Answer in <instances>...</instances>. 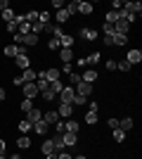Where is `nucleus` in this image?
Here are the masks:
<instances>
[{
    "instance_id": "f03ea898",
    "label": "nucleus",
    "mask_w": 142,
    "mask_h": 159,
    "mask_svg": "<svg viewBox=\"0 0 142 159\" xmlns=\"http://www.w3.org/2000/svg\"><path fill=\"white\" fill-rule=\"evenodd\" d=\"M74 90H76V95H83V98H90V95H93V86H90V83H85V81L76 83Z\"/></svg>"
},
{
    "instance_id": "5701e85b",
    "label": "nucleus",
    "mask_w": 142,
    "mask_h": 159,
    "mask_svg": "<svg viewBox=\"0 0 142 159\" xmlns=\"http://www.w3.org/2000/svg\"><path fill=\"white\" fill-rule=\"evenodd\" d=\"M38 36H36V33H26V36H24V40H21V43H24V45H38Z\"/></svg>"
},
{
    "instance_id": "69168bd1",
    "label": "nucleus",
    "mask_w": 142,
    "mask_h": 159,
    "mask_svg": "<svg viewBox=\"0 0 142 159\" xmlns=\"http://www.w3.org/2000/svg\"><path fill=\"white\" fill-rule=\"evenodd\" d=\"M0 159H5V154H0Z\"/></svg>"
},
{
    "instance_id": "864d4df0",
    "label": "nucleus",
    "mask_w": 142,
    "mask_h": 159,
    "mask_svg": "<svg viewBox=\"0 0 142 159\" xmlns=\"http://www.w3.org/2000/svg\"><path fill=\"white\" fill-rule=\"evenodd\" d=\"M107 69H109V71H116V60H109L107 62Z\"/></svg>"
},
{
    "instance_id": "a18cd8bd",
    "label": "nucleus",
    "mask_w": 142,
    "mask_h": 159,
    "mask_svg": "<svg viewBox=\"0 0 142 159\" xmlns=\"http://www.w3.org/2000/svg\"><path fill=\"white\" fill-rule=\"evenodd\" d=\"M5 29H7V31H10V33H17V29H19V26H17V21H10V24H5Z\"/></svg>"
},
{
    "instance_id": "2eb2a0df",
    "label": "nucleus",
    "mask_w": 142,
    "mask_h": 159,
    "mask_svg": "<svg viewBox=\"0 0 142 159\" xmlns=\"http://www.w3.org/2000/svg\"><path fill=\"white\" fill-rule=\"evenodd\" d=\"M33 131L36 133H38V135H43V138H45V135H47V131H50V126H47V124H45V121H36V124H33Z\"/></svg>"
},
{
    "instance_id": "ea45409f",
    "label": "nucleus",
    "mask_w": 142,
    "mask_h": 159,
    "mask_svg": "<svg viewBox=\"0 0 142 159\" xmlns=\"http://www.w3.org/2000/svg\"><path fill=\"white\" fill-rule=\"evenodd\" d=\"M102 31H104V36H114V24H102Z\"/></svg>"
},
{
    "instance_id": "6ab92c4d",
    "label": "nucleus",
    "mask_w": 142,
    "mask_h": 159,
    "mask_svg": "<svg viewBox=\"0 0 142 159\" xmlns=\"http://www.w3.org/2000/svg\"><path fill=\"white\" fill-rule=\"evenodd\" d=\"M74 36H69V33H64V36H62V38H59V45L62 48H69V50H71V48H74Z\"/></svg>"
},
{
    "instance_id": "c9c22d12",
    "label": "nucleus",
    "mask_w": 142,
    "mask_h": 159,
    "mask_svg": "<svg viewBox=\"0 0 142 159\" xmlns=\"http://www.w3.org/2000/svg\"><path fill=\"white\" fill-rule=\"evenodd\" d=\"M85 124L95 126V124H97V112H88V114H85Z\"/></svg>"
},
{
    "instance_id": "a19ab883",
    "label": "nucleus",
    "mask_w": 142,
    "mask_h": 159,
    "mask_svg": "<svg viewBox=\"0 0 142 159\" xmlns=\"http://www.w3.org/2000/svg\"><path fill=\"white\" fill-rule=\"evenodd\" d=\"M116 69H118V71H130V64L126 60H121V62H116Z\"/></svg>"
},
{
    "instance_id": "2f4dec72",
    "label": "nucleus",
    "mask_w": 142,
    "mask_h": 159,
    "mask_svg": "<svg viewBox=\"0 0 142 159\" xmlns=\"http://www.w3.org/2000/svg\"><path fill=\"white\" fill-rule=\"evenodd\" d=\"M21 112H31V109H33V100H28V98H24L21 100Z\"/></svg>"
},
{
    "instance_id": "6e6552de",
    "label": "nucleus",
    "mask_w": 142,
    "mask_h": 159,
    "mask_svg": "<svg viewBox=\"0 0 142 159\" xmlns=\"http://www.w3.org/2000/svg\"><path fill=\"white\" fill-rule=\"evenodd\" d=\"M14 64L19 66V69H24V71L31 69V60H28V55H17V57H14Z\"/></svg>"
},
{
    "instance_id": "7c9ffc66",
    "label": "nucleus",
    "mask_w": 142,
    "mask_h": 159,
    "mask_svg": "<svg viewBox=\"0 0 142 159\" xmlns=\"http://www.w3.org/2000/svg\"><path fill=\"white\" fill-rule=\"evenodd\" d=\"M104 21H107V24H116V21H118V12L109 10V12H107V17H104Z\"/></svg>"
},
{
    "instance_id": "473e14b6",
    "label": "nucleus",
    "mask_w": 142,
    "mask_h": 159,
    "mask_svg": "<svg viewBox=\"0 0 142 159\" xmlns=\"http://www.w3.org/2000/svg\"><path fill=\"white\" fill-rule=\"evenodd\" d=\"M54 17H57V21H59V24H64V21H69V19H71V17H69V12H67V10H59V12L54 14Z\"/></svg>"
},
{
    "instance_id": "4c0bfd02",
    "label": "nucleus",
    "mask_w": 142,
    "mask_h": 159,
    "mask_svg": "<svg viewBox=\"0 0 142 159\" xmlns=\"http://www.w3.org/2000/svg\"><path fill=\"white\" fill-rule=\"evenodd\" d=\"M114 140L116 143H123V140H126V133H123L121 128H114Z\"/></svg>"
},
{
    "instance_id": "7ed1b4c3",
    "label": "nucleus",
    "mask_w": 142,
    "mask_h": 159,
    "mask_svg": "<svg viewBox=\"0 0 142 159\" xmlns=\"http://www.w3.org/2000/svg\"><path fill=\"white\" fill-rule=\"evenodd\" d=\"M24 98H28V100H36L38 95H41V90H38V86L36 83H24Z\"/></svg>"
},
{
    "instance_id": "c85d7f7f",
    "label": "nucleus",
    "mask_w": 142,
    "mask_h": 159,
    "mask_svg": "<svg viewBox=\"0 0 142 159\" xmlns=\"http://www.w3.org/2000/svg\"><path fill=\"white\" fill-rule=\"evenodd\" d=\"M0 19H5V24H10V21L14 19V10H12V7H7L5 12L0 14Z\"/></svg>"
},
{
    "instance_id": "338daca9",
    "label": "nucleus",
    "mask_w": 142,
    "mask_h": 159,
    "mask_svg": "<svg viewBox=\"0 0 142 159\" xmlns=\"http://www.w3.org/2000/svg\"><path fill=\"white\" fill-rule=\"evenodd\" d=\"M0 14H2V12H0Z\"/></svg>"
},
{
    "instance_id": "4be33fe9",
    "label": "nucleus",
    "mask_w": 142,
    "mask_h": 159,
    "mask_svg": "<svg viewBox=\"0 0 142 159\" xmlns=\"http://www.w3.org/2000/svg\"><path fill=\"white\" fill-rule=\"evenodd\" d=\"M19 131H21V135H28V131H33V124H31L28 119L19 121Z\"/></svg>"
},
{
    "instance_id": "c03bdc74",
    "label": "nucleus",
    "mask_w": 142,
    "mask_h": 159,
    "mask_svg": "<svg viewBox=\"0 0 142 159\" xmlns=\"http://www.w3.org/2000/svg\"><path fill=\"white\" fill-rule=\"evenodd\" d=\"M100 62V52H93V55H88V64H97Z\"/></svg>"
},
{
    "instance_id": "bf43d9fd",
    "label": "nucleus",
    "mask_w": 142,
    "mask_h": 159,
    "mask_svg": "<svg viewBox=\"0 0 142 159\" xmlns=\"http://www.w3.org/2000/svg\"><path fill=\"white\" fill-rule=\"evenodd\" d=\"M62 69H64L67 74H71V71H74V66H71V64H62Z\"/></svg>"
},
{
    "instance_id": "8fccbe9b",
    "label": "nucleus",
    "mask_w": 142,
    "mask_h": 159,
    "mask_svg": "<svg viewBox=\"0 0 142 159\" xmlns=\"http://www.w3.org/2000/svg\"><path fill=\"white\" fill-rule=\"evenodd\" d=\"M52 7H57V12H59V10H64V2L62 0H52Z\"/></svg>"
},
{
    "instance_id": "9d476101",
    "label": "nucleus",
    "mask_w": 142,
    "mask_h": 159,
    "mask_svg": "<svg viewBox=\"0 0 142 159\" xmlns=\"http://www.w3.org/2000/svg\"><path fill=\"white\" fill-rule=\"evenodd\" d=\"M62 143H64V147H74L78 143V135L76 133H62Z\"/></svg>"
},
{
    "instance_id": "4d7b16f0",
    "label": "nucleus",
    "mask_w": 142,
    "mask_h": 159,
    "mask_svg": "<svg viewBox=\"0 0 142 159\" xmlns=\"http://www.w3.org/2000/svg\"><path fill=\"white\" fill-rule=\"evenodd\" d=\"M57 159H74L69 152H57Z\"/></svg>"
},
{
    "instance_id": "603ef678",
    "label": "nucleus",
    "mask_w": 142,
    "mask_h": 159,
    "mask_svg": "<svg viewBox=\"0 0 142 159\" xmlns=\"http://www.w3.org/2000/svg\"><path fill=\"white\" fill-rule=\"evenodd\" d=\"M12 83H14L17 88H21V86H24V79H21V76H17V79H12Z\"/></svg>"
},
{
    "instance_id": "412c9836",
    "label": "nucleus",
    "mask_w": 142,
    "mask_h": 159,
    "mask_svg": "<svg viewBox=\"0 0 142 159\" xmlns=\"http://www.w3.org/2000/svg\"><path fill=\"white\" fill-rule=\"evenodd\" d=\"M93 2H78V12L81 14H85V17H88V14H93Z\"/></svg>"
},
{
    "instance_id": "3c124183",
    "label": "nucleus",
    "mask_w": 142,
    "mask_h": 159,
    "mask_svg": "<svg viewBox=\"0 0 142 159\" xmlns=\"http://www.w3.org/2000/svg\"><path fill=\"white\" fill-rule=\"evenodd\" d=\"M97 109H100L97 102H88V112H97Z\"/></svg>"
},
{
    "instance_id": "b1692460",
    "label": "nucleus",
    "mask_w": 142,
    "mask_h": 159,
    "mask_svg": "<svg viewBox=\"0 0 142 159\" xmlns=\"http://www.w3.org/2000/svg\"><path fill=\"white\" fill-rule=\"evenodd\" d=\"M123 48V45H128V36H121V33H114V48Z\"/></svg>"
},
{
    "instance_id": "79ce46f5",
    "label": "nucleus",
    "mask_w": 142,
    "mask_h": 159,
    "mask_svg": "<svg viewBox=\"0 0 142 159\" xmlns=\"http://www.w3.org/2000/svg\"><path fill=\"white\" fill-rule=\"evenodd\" d=\"M69 81H71V86H76V83H81V74L71 71V74H69Z\"/></svg>"
},
{
    "instance_id": "423d86ee",
    "label": "nucleus",
    "mask_w": 142,
    "mask_h": 159,
    "mask_svg": "<svg viewBox=\"0 0 142 159\" xmlns=\"http://www.w3.org/2000/svg\"><path fill=\"white\" fill-rule=\"evenodd\" d=\"M76 36H81L83 40H95V38H97V29H78ZM76 36H74V38H76Z\"/></svg>"
},
{
    "instance_id": "dca6fc26",
    "label": "nucleus",
    "mask_w": 142,
    "mask_h": 159,
    "mask_svg": "<svg viewBox=\"0 0 142 159\" xmlns=\"http://www.w3.org/2000/svg\"><path fill=\"white\" fill-rule=\"evenodd\" d=\"M133 126H135V121L130 119V116H123V119L118 121V128H121L123 133H128V131H130V128H133Z\"/></svg>"
},
{
    "instance_id": "37998d69",
    "label": "nucleus",
    "mask_w": 142,
    "mask_h": 159,
    "mask_svg": "<svg viewBox=\"0 0 142 159\" xmlns=\"http://www.w3.org/2000/svg\"><path fill=\"white\" fill-rule=\"evenodd\" d=\"M47 48H50V50H59V40H57V38H50V40H47Z\"/></svg>"
},
{
    "instance_id": "e433bc0d",
    "label": "nucleus",
    "mask_w": 142,
    "mask_h": 159,
    "mask_svg": "<svg viewBox=\"0 0 142 159\" xmlns=\"http://www.w3.org/2000/svg\"><path fill=\"white\" fill-rule=\"evenodd\" d=\"M38 21H41V24H50V12H47V10L38 12Z\"/></svg>"
},
{
    "instance_id": "393cba45",
    "label": "nucleus",
    "mask_w": 142,
    "mask_h": 159,
    "mask_svg": "<svg viewBox=\"0 0 142 159\" xmlns=\"http://www.w3.org/2000/svg\"><path fill=\"white\" fill-rule=\"evenodd\" d=\"M17 147H19V150H28V147H31V138H28V135H21V138L17 140Z\"/></svg>"
},
{
    "instance_id": "680f3d73",
    "label": "nucleus",
    "mask_w": 142,
    "mask_h": 159,
    "mask_svg": "<svg viewBox=\"0 0 142 159\" xmlns=\"http://www.w3.org/2000/svg\"><path fill=\"white\" fill-rule=\"evenodd\" d=\"M5 150H7V147H5V140H0V154H5Z\"/></svg>"
},
{
    "instance_id": "72a5a7b5",
    "label": "nucleus",
    "mask_w": 142,
    "mask_h": 159,
    "mask_svg": "<svg viewBox=\"0 0 142 159\" xmlns=\"http://www.w3.org/2000/svg\"><path fill=\"white\" fill-rule=\"evenodd\" d=\"M81 105H88V98H83V95H76L74 102H71V107H81Z\"/></svg>"
},
{
    "instance_id": "1a4fd4ad",
    "label": "nucleus",
    "mask_w": 142,
    "mask_h": 159,
    "mask_svg": "<svg viewBox=\"0 0 142 159\" xmlns=\"http://www.w3.org/2000/svg\"><path fill=\"white\" fill-rule=\"evenodd\" d=\"M64 128H67L64 133H76V135H78V128H81V121H76V119H67V121H64Z\"/></svg>"
},
{
    "instance_id": "a211bd4d",
    "label": "nucleus",
    "mask_w": 142,
    "mask_h": 159,
    "mask_svg": "<svg viewBox=\"0 0 142 159\" xmlns=\"http://www.w3.org/2000/svg\"><path fill=\"white\" fill-rule=\"evenodd\" d=\"M26 119L31 121V124H36V121H41V119H43V112H41V109H36V107H33L31 112H26Z\"/></svg>"
},
{
    "instance_id": "f704fd0d",
    "label": "nucleus",
    "mask_w": 142,
    "mask_h": 159,
    "mask_svg": "<svg viewBox=\"0 0 142 159\" xmlns=\"http://www.w3.org/2000/svg\"><path fill=\"white\" fill-rule=\"evenodd\" d=\"M62 88H64V86H62V81H52V83H50V90H52L54 95H59Z\"/></svg>"
},
{
    "instance_id": "49530a36",
    "label": "nucleus",
    "mask_w": 142,
    "mask_h": 159,
    "mask_svg": "<svg viewBox=\"0 0 142 159\" xmlns=\"http://www.w3.org/2000/svg\"><path fill=\"white\" fill-rule=\"evenodd\" d=\"M54 128H57V135H62V133H64V131H67V128H64V121H57V124H54Z\"/></svg>"
},
{
    "instance_id": "cd10ccee",
    "label": "nucleus",
    "mask_w": 142,
    "mask_h": 159,
    "mask_svg": "<svg viewBox=\"0 0 142 159\" xmlns=\"http://www.w3.org/2000/svg\"><path fill=\"white\" fill-rule=\"evenodd\" d=\"M21 79H24V83H36V71H33V69H26Z\"/></svg>"
},
{
    "instance_id": "9b49d317",
    "label": "nucleus",
    "mask_w": 142,
    "mask_h": 159,
    "mask_svg": "<svg viewBox=\"0 0 142 159\" xmlns=\"http://www.w3.org/2000/svg\"><path fill=\"white\" fill-rule=\"evenodd\" d=\"M43 121H45L47 126H54V124L59 121V114H57V109H50V112H45V116H43Z\"/></svg>"
},
{
    "instance_id": "c756f323",
    "label": "nucleus",
    "mask_w": 142,
    "mask_h": 159,
    "mask_svg": "<svg viewBox=\"0 0 142 159\" xmlns=\"http://www.w3.org/2000/svg\"><path fill=\"white\" fill-rule=\"evenodd\" d=\"M52 145H54V152H64V143H62V135H54V138H52Z\"/></svg>"
},
{
    "instance_id": "0e129e2a",
    "label": "nucleus",
    "mask_w": 142,
    "mask_h": 159,
    "mask_svg": "<svg viewBox=\"0 0 142 159\" xmlns=\"http://www.w3.org/2000/svg\"><path fill=\"white\" fill-rule=\"evenodd\" d=\"M74 159H88V157H83V154H78V157H74Z\"/></svg>"
},
{
    "instance_id": "09e8293b",
    "label": "nucleus",
    "mask_w": 142,
    "mask_h": 159,
    "mask_svg": "<svg viewBox=\"0 0 142 159\" xmlns=\"http://www.w3.org/2000/svg\"><path fill=\"white\" fill-rule=\"evenodd\" d=\"M76 64L81 66V69H85V66H88V57H78V62H76Z\"/></svg>"
},
{
    "instance_id": "39448f33",
    "label": "nucleus",
    "mask_w": 142,
    "mask_h": 159,
    "mask_svg": "<svg viewBox=\"0 0 142 159\" xmlns=\"http://www.w3.org/2000/svg\"><path fill=\"white\" fill-rule=\"evenodd\" d=\"M2 52H5V57H12V60L17 57V55H26V52H24V45H14V43H12V45H5Z\"/></svg>"
},
{
    "instance_id": "6e6d98bb",
    "label": "nucleus",
    "mask_w": 142,
    "mask_h": 159,
    "mask_svg": "<svg viewBox=\"0 0 142 159\" xmlns=\"http://www.w3.org/2000/svg\"><path fill=\"white\" fill-rule=\"evenodd\" d=\"M104 45H111V48H114V36H104Z\"/></svg>"
},
{
    "instance_id": "5fc2aeb1",
    "label": "nucleus",
    "mask_w": 142,
    "mask_h": 159,
    "mask_svg": "<svg viewBox=\"0 0 142 159\" xmlns=\"http://www.w3.org/2000/svg\"><path fill=\"white\" fill-rule=\"evenodd\" d=\"M21 40H24V36H21V33H14V45H21Z\"/></svg>"
},
{
    "instance_id": "f8f14e48",
    "label": "nucleus",
    "mask_w": 142,
    "mask_h": 159,
    "mask_svg": "<svg viewBox=\"0 0 142 159\" xmlns=\"http://www.w3.org/2000/svg\"><path fill=\"white\" fill-rule=\"evenodd\" d=\"M57 114H59V119H71L74 107H71V105H62V102H59V109H57Z\"/></svg>"
},
{
    "instance_id": "13d9d810",
    "label": "nucleus",
    "mask_w": 142,
    "mask_h": 159,
    "mask_svg": "<svg viewBox=\"0 0 142 159\" xmlns=\"http://www.w3.org/2000/svg\"><path fill=\"white\" fill-rule=\"evenodd\" d=\"M7 7H10V2H7V0H0V12H5Z\"/></svg>"
},
{
    "instance_id": "4468645a",
    "label": "nucleus",
    "mask_w": 142,
    "mask_h": 159,
    "mask_svg": "<svg viewBox=\"0 0 142 159\" xmlns=\"http://www.w3.org/2000/svg\"><path fill=\"white\" fill-rule=\"evenodd\" d=\"M59 60L64 62V64H71V60H74V50H69V48H59Z\"/></svg>"
},
{
    "instance_id": "ddd939ff",
    "label": "nucleus",
    "mask_w": 142,
    "mask_h": 159,
    "mask_svg": "<svg viewBox=\"0 0 142 159\" xmlns=\"http://www.w3.org/2000/svg\"><path fill=\"white\" fill-rule=\"evenodd\" d=\"M81 81H85V83L93 86L95 81H97V71H95V69H85V71L81 74Z\"/></svg>"
},
{
    "instance_id": "a878e982",
    "label": "nucleus",
    "mask_w": 142,
    "mask_h": 159,
    "mask_svg": "<svg viewBox=\"0 0 142 159\" xmlns=\"http://www.w3.org/2000/svg\"><path fill=\"white\" fill-rule=\"evenodd\" d=\"M64 10L69 12V17H74V14H78V0H74V2H69V5H64Z\"/></svg>"
},
{
    "instance_id": "aec40b11",
    "label": "nucleus",
    "mask_w": 142,
    "mask_h": 159,
    "mask_svg": "<svg viewBox=\"0 0 142 159\" xmlns=\"http://www.w3.org/2000/svg\"><path fill=\"white\" fill-rule=\"evenodd\" d=\"M41 152L45 154H54V145H52V140H43V145H41Z\"/></svg>"
},
{
    "instance_id": "20e7f679",
    "label": "nucleus",
    "mask_w": 142,
    "mask_h": 159,
    "mask_svg": "<svg viewBox=\"0 0 142 159\" xmlns=\"http://www.w3.org/2000/svg\"><path fill=\"white\" fill-rule=\"evenodd\" d=\"M126 62H128L130 66H133V64H140V62H142V50H137V48L128 50V55H126Z\"/></svg>"
},
{
    "instance_id": "052dcab7",
    "label": "nucleus",
    "mask_w": 142,
    "mask_h": 159,
    "mask_svg": "<svg viewBox=\"0 0 142 159\" xmlns=\"http://www.w3.org/2000/svg\"><path fill=\"white\" fill-rule=\"evenodd\" d=\"M5 98H7V93H5V88H0V102H5Z\"/></svg>"
},
{
    "instance_id": "58836bf2",
    "label": "nucleus",
    "mask_w": 142,
    "mask_h": 159,
    "mask_svg": "<svg viewBox=\"0 0 142 159\" xmlns=\"http://www.w3.org/2000/svg\"><path fill=\"white\" fill-rule=\"evenodd\" d=\"M41 95H43V100H45V102H52V100H54V98H57V95H54V93H52V90H50V88H47V90H43V93H41Z\"/></svg>"
},
{
    "instance_id": "f257e3e1",
    "label": "nucleus",
    "mask_w": 142,
    "mask_h": 159,
    "mask_svg": "<svg viewBox=\"0 0 142 159\" xmlns=\"http://www.w3.org/2000/svg\"><path fill=\"white\" fill-rule=\"evenodd\" d=\"M74 98H76V90H74V86H64V88H62V93H59L62 105H71V102H74Z\"/></svg>"
},
{
    "instance_id": "f3484780",
    "label": "nucleus",
    "mask_w": 142,
    "mask_h": 159,
    "mask_svg": "<svg viewBox=\"0 0 142 159\" xmlns=\"http://www.w3.org/2000/svg\"><path fill=\"white\" fill-rule=\"evenodd\" d=\"M45 79H47V83L59 81V69H57V66H52V69H45Z\"/></svg>"
},
{
    "instance_id": "bb28decb",
    "label": "nucleus",
    "mask_w": 142,
    "mask_h": 159,
    "mask_svg": "<svg viewBox=\"0 0 142 159\" xmlns=\"http://www.w3.org/2000/svg\"><path fill=\"white\" fill-rule=\"evenodd\" d=\"M24 19H26L28 24H36V21H38V10H28V12L24 14Z\"/></svg>"
},
{
    "instance_id": "e2e57ef3",
    "label": "nucleus",
    "mask_w": 142,
    "mask_h": 159,
    "mask_svg": "<svg viewBox=\"0 0 142 159\" xmlns=\"http://www.w3.org/2000/svg\"><path fill=\"white\" fill-rule=\"evenodd\" d=\"M7 159H21V154H10Z\"/></svg>"
},
{
    "instance_id": "0eeeda50",
    "label": "nucleus",
    "mask_w": 142,
    "mask_h": 159,
    "mask_svg": "<svg viewBox=\"0 0 142 159\" xmlns=\"http://www.w3.org/2000/svg\"><path fill=\"white\" fill-rule=\"evenodd\" d=\"M128 31H130V24L126 19H118L114 24V33H121V36H128Z\"/></svg>"
},
{
    "instance_id": "de8ad7c7",
    "label": "nucleus",
    "mask_w": 142,
    "mask_h": 159,
    "mask_svg": "<svg viewBox=\"0 0 142 159\" xmlns=\"http://www.w3.org/2000/svg\"><path fill=\"white\" fill-rule=\"evenodd\" d=\"M107 126L114 131V128H118V119H107Z\"/></svg>"
}]
</instances>
